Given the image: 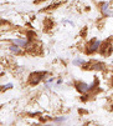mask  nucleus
<instances>
[{
    "instance_id": "nucleus-1",
    "label": "nucleus",
    "mask_w": 113,
    "mask_h": 126,
    "mask_svg": "<svg viewBox=\"0 0 113 126\" xmlns=\"http://www.w3.org/2000/svg\"><path fill=\"white\" fill-rule=\"evenodd\" d=\"M49 75H50L49 71H35V73H31L27 78V84L30 86H36L41 81H45Z\"/></svg>"
},
{
    "instance_id": "nucleus-2",
    "label": "nucleus",
    "mask_w": 113,
    "mask_h": 126,
    "mask_svg": "<svg viewBox=\"0 0 113 126\" xmlns=\"http://www.w3.org/2000/svg\"><path fill=\"white\" fill-rule=\"evenodd\" d=\"M101 45H102V41H101L100 39L93 38V39H91V40L85 45V52L87 54V55H92V54L100 51Z\"/></svg>"
},
{
    "instance_id": "nucleus-3",
    "label": "nucleus",
    "mask_w": 113,
    "mask_h": 126,
    "mask_svg": "<svg viewBox=\"0 0 113 126\" xmlns=\"http://www.w3.org/2000/svg\"><path fill=\"white\" fill-rule=\"evenodd\" d=\"M83 70H95V71H106L107 65L98 60H89L86 63V65L82 66Z\"/></svg>"
},
{
    "instance_id": "nucleus-4",
    "label": "nucleus",
    "mask_w": 113,
    "mask_h": 126,
    "mask_svg": "<svg viewBox=\"0 0 113 126\" xmlns=\"http://www.w3.org/2000/svg\"><path fill=\"white\" fill-rule=\"evenodd\" d=\"M98 8H100L102 17H112L113 11L111 9V5L108 3V0H102V1L100 3V5H98Z\"/></svg>"
},
{
    "instance_id": "nucleus-5",
    "label": "nucleus",
    "mask_w": 113,
    "mask_h": 126,
    "mask_svg": "<svg viewBox=\"0 0 113 126\" xmlns=\"http://www.w3.org/2000/svg\"><path fill=\"white\" fill-rule=\"evenodd\" d=\"M112 46H111V40L107 39L106 41H102V45L100 47V54L102 56H109L112 54Z\"/></svg>"
},
{
    "instance_id": "nucleus-6",
    "label": "nucleus",
    "mask_w": 113,
    "mask_h": 126,
    "mask_svg": "<svg viewBox=\"0 0 113 126\" xmlns=\"http://www.w3.org/2000/svg\"><path fill=\"white\" fill-rule=\"evenodd\" d=\"M75 89L80 94H86V93H89V84L85 81H75Z\"/></svg>"
},
{
    "instance_id": "nucleus-7",
    "label": "nucleus",
    "mask_w": 113,
    "mask_h": 126,
    "mask_svg": "<svg viewBox=\"0 0 113 126\" xmlns=\"http://www.w3.org/2000/svg\"><path fill=\"white\" fill-rule=\"evenodd\" d=\"M10 41H11L13 44H16V45H19V46H21L24 50H26V47H27L30 40H29L27 38H15V39H10Z\"/></svg>"
},
{
    "instance_id": "nucleus-8",
    "label": "nucleus",
    "mask_w": 113,
    "mask_h": 126,
    "mask_svg": "<svg viewBox=\"0 0 113 126\" xmlns=\"http://www.w3.org/2000/svg\"><path fill=\"white\" fill-rule=\"evenodd\" d=\"M9 51L10 52H13V54H15V55H21V54L25 51L21 46H19V45H16V44H10L9 45Z\"/></svg>"
},
{
    "instance_id": "nucleus-9",
    "label": "nucleus",
    "mask_w": 113,
    "mask_h": 126,
    "mask_svg": "<svg viewBox=\"0 0 113 126\" xmlns=\"http://www.w3.org/2000/svg\"><path fill=\"white\" fill-rule=\"evenodd\" d=\"M86 63H87V61H86L85 59H82V58H76V59L72 61V64H73L75 66H81V67H82L83 65H86Z\"/></svg>"
},
{
    "instance_id": "nucleus-10",
    "label": "nucleus",
    "mask_w": 113,
    "mask_h": 126,
    "mask_svg": "<svg viewBox=\"0 0 113 126\" xmlns=\"http://www.w3.org/2000/svg\"><path fill=\"white\" fill-rule=\"evenodd\" d=\"M67 120V116H56V117H52V121L55 124H61V122H65Z\"/></svg>"
},
{
    "instance_id": "nucleus-11",
    "label": "nucleus",
    "mask_w": 113,
    "mask_h": 126,
    "mask_svg": "<svg viewBox=\"0 0 113 126\" xmlns=\"http://www.w3.org/2000/svg\"><path fill=\"white\" fill-rule=\"evenodd\" d=\"M55 81V78H49V79H46L45 81H44V84H45V89H50L51 87V84Z\"/></svg>"
},
{
    "instance_id": "nucleus-12",
    "label": "nucleus",
    "mask_w": 113,
    "mask_h": 126,
    "mask_svg": "<svg viewBox=\"0 0 113 126\" xmlns=\"http://www.w3.org/2000/svg\"><path fill=\"white\" fill-rule=\"evenodd\" d=\"M92 96V94L91 93H86V94H82L81 96H80V100L82 101V102H86V101H88L89 100V97Z\"/></svg>"
},
{
    "instance_id": "nucleus-13",
    "label": "nucleus",
    "mask_w": 113,
    "mask_h": 126,
    "mask_svg": "<svg viewBox=\"0 0 113 126\" xmlns=\"http://www.w3.org/2000/svg\"><path fill=\"white\" fill-rule=\"evenodd\" d=\"M13 87H14V85H13L11 82H9V84H5V85H1V93L6 91V90H10V89H13Z\"/></svg>"
},
{
    "instance_id": "nucleus-14",
    "label": "nucleus",
    "mask_w": 113,
    "mask_h": 126,
    "mask_svg": "<svg viewBox=\"0 0 113 126\" xmlns=\"http://www.w3.org/2000/svg\"><path fill=\"white\" fill-rule=\"evenodd\" d=\"M61 5V1H57V3H53V4H51V5H49L47 8H46V10H52V9H56L57 6H60Z\"/></svg>"
},
{
    "instance_id": "nucleus-15",
    "label": "nucleus",
    "mask_w": 113,
    "mask_h": 126,
    "mask_svg": "<svg viewBox=\"0 0 113 126\" xmlns=\"http://www.w3.org/2000/svg\"><path fill=\"white\" fill-rule=\"evenodd\" d=\"M44 25H46V29H51V28L53 26V23H52L50 19H46V20L44 21Z\"/></svg>"
},
{
    "instance_id": "nucleus-16",
    "label": "nucleus",
    "mask_w": 113,
    "mask_h": 126,
    "mask_svg": "<svg viewBox=\"0 0 113 126\" xmlns=\"http://www.w3.org/2000/svg\"><path fill=\"white\" fill-rule=\"evenodd\" d=\"M62 82H63V80H62V79H57V81H56V85H57V86H60Z\"/></svg>"
},
{
    "instance_id": "nucleus-17",
    "label": "nucleus",
    "mask_w": 113,
    "mask_h": 126,
    "mask_svg": "<svg viewBox=\"0 0 113 126\" xmlns=\"http://www.w3.org/2000/svg\"><path fill=\"white\" fill-rule=\"evenodd\" d=\"M41 1H44V0H35V4H39V3H41Z\"/></svg>"
},
{
    "instance_id": "nucleus-18",
    "label": "nucleus",
    "mask_w": 113,
    "mask_h": 126,
    "mask_svg": "<svg viewBox=\"0 0 113 126\" xmlns=\"http://www.w3.org/2000/svg\"><path fill=\"white\" fill-rule=\"evenodd\" d=\"M112 109H113V105H112Z\"/></svg>"
}]
</instances>
